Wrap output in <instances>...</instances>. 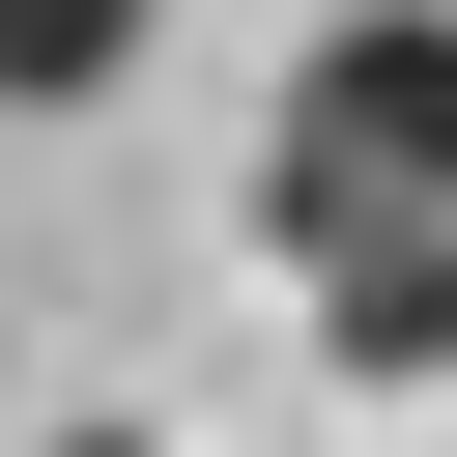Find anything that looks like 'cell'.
<instances>
[{
  "label": "cell",
  "mask_w": 457,
  "mask_h": 457,
  "mask_svg": "<svg viewBox=\"0 0 457 457\" xmlns=\"http://www.w3.org/2000/svg\"><path fill=\"white\" fill-rule=\"evenodd\" d=\"M257 257L314 286L343 400L457 371V0H314V57L257 114Z\"/></svg>",
  "instance_id": "1"
},
{
  "label": "cell",
  "mask_w": 457,
  "mask_h": 457,
  "mask_svg": "<svg viewBox=\"0 0 457 457\" xmlns=\"http://www.w3.org/2000/svg\"><path fill=\"white\" fill-rule=\"evenodd\" d=\"M143 29H171V0H0V114H86Z\"/></svg>",
  "instance_id": "2"
},
{
  "label": "cell",
  "mask_w": 457,
  "mask_h": 457,
  "mask_svg": "<svg viewBox=\"0 0 457 457\" xmlns=\"http://www.w3.org/2000/svg\"><path fill=\"white\" fill-rule=\"evenodd\" d=\"M29 457H143V428H29Z\"/></svg>",
  "instance_id": "3"
}]
</instances>
